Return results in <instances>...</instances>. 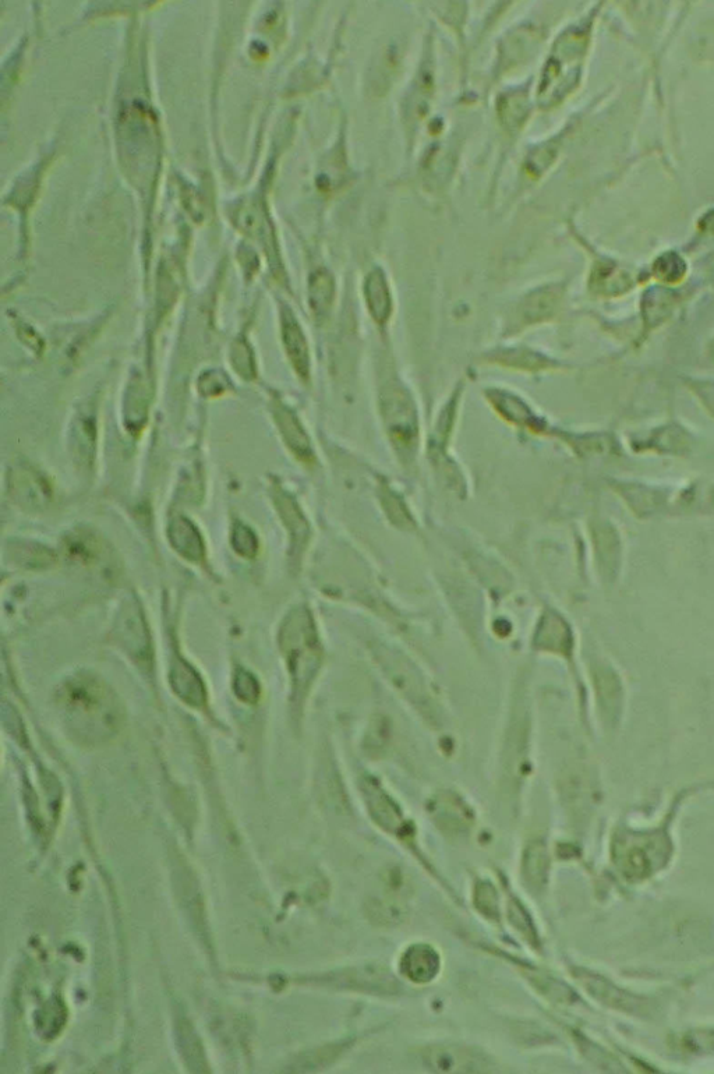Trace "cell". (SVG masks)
<instances>
[{"instance_id":"22","label":"cell","mask_w":714,"mask_h":1074,"mask_svg":"<svg viewBox=\"0 0 714 1074\" xmlns=\"http://www.w3.org/2000/svg\"><path fill=\"white\" fill-rule=\"evenodd\" d=\"M528 112L529 104L525 94L512 93L505 95L500 102L501 120H503L508 129H518L525 122Z\"/></svg>"},{"instance_id":"25","label":"cell","mask_w":714,"mask_h":1074,"mask_svg":"<svg viewBox=\"0 0 714 1074\" xmlns=\"http://www.w3.org/2000/svg\"><path fill=\"white\" fill-rule=\"evenodd\" d=\"M475 900L477 909L487 917L496 918V915H498V900L496 890L490 885V882L477 883Z\"/></svg>"},{"instance_id":"5","label":"cell","mask_w":714,"mask_h":1074,"mask_svg":"<svg viewBox=\"0 0 714 1074\" xmlns=\"http://www.w3.org/2000/svg\"><path fill=\"white\" fill-rule=\"evenodd\" d=\"M373 653L378 664L383 667L385 676L390 678L394 687L398 688V691L409 699V702L420 710L426 719H436V699H434L430 685L426 683L415 664L399 650L387 645L374 646Z\"/></svg>"},{"instance_id":"2","label":"cell","mask_w":714,"mask_h":1074,"mask_svg":"<svg viewBox=\"0 0 714 1074\" xmlns=\"http://www.w3.org/2000/svg\"><path fill=\"white\" fill-rule=\"evenodd\" d=\"M279 648L291 674L293 699L302 703L323 663V648L309 609L299 606L289 611L279 630Z\"/></svg>"},{"instance_id":"13","label":"cell","mask_w":714,"mask_h":1074,"mask_svg":"<svg viewBox=\"0 0 714 1074\" xmlns=\"http://www.w3.org/2000/svg\"><path fill=\"white\" fill-rule=\"evenodd\" d=\"M363 293L371 319L378 327H385L391 319L394 305H392L390 285L381 268H376L367 275Z\"/></svg>"},{"instance_id":"7","label":"cell","mask_w":714,"mask_h":1074,"mask_svg":"<svg viewBox=\"0 0 714 1074\" xmlns=\"http://www.w3.org/2000/svg\"><path fill=\"white\" fill-rule=\"evenodd\" d=\"M423 1065L436 1073H484L493 1070V1062L482 1051L462 1045H431L424 1048Z\"/></svg>"},{"instance_id":"26","label":"cell","mask_w":714,"mask_h":1074,"mask_svg":"<svg viewBox=\"0 0 714 1074\" xmlns=\"http://www.w3.org/2000/svg\"><path fill=\"white\" fill-rule=\"evenodd\" d=\"M685 272L684 261L675 254H666L656 263L657 277L666 282H675L682 278Z\"/></svg>"},{"instance_id":"20","label":"cell","mask_w":714,"mask_h":1074,"mask_svg":"<svg viewBox=\"0 0 714 1074\" xmlns=\"http://www.w3.org/2000/svg\"><path fill=\"white\" fill-rule=\"evenodd\" d=\"M309 296L311 310L317 319H324L335 298V282L330 272L318 270L311 275Z\"/></svg>"},{"instance_id":"27","label":"cell","mask_w":714,"mask_h":1074,"mask_svg":"<svg viewBox=\"0 0 714 1074\" xmlns=\"http://www.w3.org/2000/svg\"><path fill=\"white\" fill-rule=\"evenodd\" d=\"M554 160L553 148H539L529 158V171L535 175H542Z\"/></svg>"},{"instance_id":"9","label":"cell","mask_w":714,"mask_h":1074,"mask_svg":"<svg viewBox=\"0 0 714 1074\" xmlns=\"http://www.w3.org/2000/svg\"><path fill=\"white\" fill-rule=\"evenodd\" d=\"M335 982L348 991L364 992L374 995H397L401 985L397 978L385 967L377 964L349 967L335 974Z\"/></svg>"},{"instance_id":"14","label":"cell","mask_w":714,"mask_h":1074,"mask_svg":"<svg viewBox=\"0 0 714 1074\" xmlns=\"http://www.w3.org/2000/svg\"><path fill=\"white\" fill-rule=\"evenodd\" d=\"M169 681H171L175 694L187 705L197 709L205 706L207 692H205L203 680H201L199 673L185 660L179 659V657L173 660Z\"/></svg>"},{"instance_id":"3","label":"cell","mask_w":714,"mask_h":1074,"mask_svg":"<svg viewBox=\"0 0 714 1074\" xmlns=\"http://www.w3.org/2000/svg\"><path fill=\"white\" fill-rule=\"evenodd\" d=\"M590 41L589 24L568 28L558 38L544 67L539 101L543 107L560 104L578 87Z\"/></svg>"},{"instance_id":"4","label":"cell","mask_w":714,"mask_h":1074,"mask_svg":"<svg viewBox=\"0 0 714 1074\" xmlns=\"http://www.w3.org/2000/svg\"><path fill=\"white\" fill-rule=\"evenodd\" d=\"M381 419L392 447L405 465L412 464L419 448V412L415 399L399 378H384L378 395Z\"/></svg>"},{"instance_id":"12","label":"cell","mask_w":714,"mask_h":1074,"mask_svg":"<svg viewBox=\"0 0 714 1074\" xmlns=\"http://www.w3.org/2000/svg\"><path fill=\"white\" fill-rule=\"evenodd\" d=\"M486 397L498 415L512 425L526 427L533 433L542 429V423H540L542 420L537 419L536 413L530 408L528 402L523 401L518 395L510 391L491 388L486 392Z\"/></svg>"},{"instance_id":"11","label":"cell","mask_w":714,"mask_h":1074,"mask_svg":"<svg viewBox=\"0 0 714 1074\" xmlns=\"http://www.w3.org/2000/svg\"><path fill=\"white\" fill-rule=\"evenodd\" d=\"M399 968L413 984H429L440 973L441 957L433 946L419 943L405 950Z\"/></svg>"},{"instance_id":"21","label":"cell","mask_w":714,"mask_h":1074,"mask_svg":"<svg viewBox=\"0 0 714 1074\" xmlns=\"http://www.w3.org/2000/svg\"><path fill=\"white\" fill-rule=\"evenodd\" d=\"M546 847L540 842H532L526 847L523 856L522 874L532 889L542 888L547 876Z\"/></svg>"},{"instance_id":"17","label":"cell","mask_w":714,"mask_h":1074,"mask_svg":"<svg viewBox=\"0 0 714 1074\" xmlns=\"http://www.w3.org/2000/svg\"><path fill=\"white\" fill-rule=\"evenodd\" d=\"M169 540L179 554L193 563H201L205 549L203 537L196 526L185 518H178L169 526Z\"/></svg>"},{"instance_id":"16","label":"cell","mask_w":714,"mask_h":1074,"mask_svg":"<svg viewBox=\"0 0 714 1074\" xmlns=\"http://www.w3.org/2000/svg\"><path fill=\"white\" fill-rule=\"evenodd\" d=\"M275 418H277L282 436H284L286 444L289 445L293 454L300 461L306 462V464L313 462L314 458H316L314 457L313 445H311L309 436H307L305 429L300 425L293 412L289 411L286 406L279 404L278 408L275 409Z\"/></svg>"},{"instance_id":"1","label":"cell","mask_w":714,"mask_h":1074,"mask_svg":"<svg viewBox=\"0 0 714 1074\" xmlns=\"http://www.w3.org/2000/svg\"><path fill=\"white\" fill-rule=\"evenodd\" d=\"M60 720L73 740L101 745L118 736L125 710L115 691L93 673L73 674L56 691Z\"/></svg>"},{"instance_id":"6","label":"cell","mask_w":714,"mask_h":1074,"mask_svg":"<svg viewBox=\"0 0 714 1074\" xmlns=\"http://www.w3.org/2000/svg\"><path fill=\"white\" fill-rule=\"evenodd\" d=\"M113 638L137 664L146 667L153 662L150 634L143 610L136 599L127 600L120 609L113 628Z\"/></svg>"},{"instance_id":"19","label":"cell","mask_w":714,"mask_h":1074,"mask_svg":"<svg viewBox=\"0 0 714 1074\" xmlns=\"http://www.w3.org/2000/svg\"><path fill=\"white\" fill-rule=\"evenodd\" d=\"M277 501L282 518H284L289 531L292 533L293 547H295L296 550L295 553H300V551L305 549L307 542H309V524H307L306 518L303 517L298 504L295 503V500H293L288 493L279 490Z\"/></svg>"},{"instance_id":"8","label":"cell","mask_w":714,"mask_h":1074,"mask_svg":"<svg viewBox=\"0 0 714 1074\" xmlns=\"http://www.w3.org/2000/svg\"><path fill=\"white\" fill-rule=\"evenodd\" d=\"M561 298V289L553 285L530 292L512 312L505 335L519 334L532 325L551 319L557 313Z\"/></svg>"},{"instance_id":"10","label":"cell","mask_w":714,"mask_h":1074,"mask_svg":"<svg viewBox=\"0 0 714 1074\" xmlns=\"http://www.w3.org/2000/svg\"><path fill=\"white\" fill-rule=\"evenodd\" d=\"M360 787H362L364 801H366L370 815L373 816L377 825L399 837L408 835V822L405 821L397 803L385 793L383 787L371 777L363 779Z\"/></svg>"},{"instance_id":"18","label":"cell","mask_w":714,"mask_h":1074,"mask_svg":"<svg viewBox=\"0 0 714 1074\" xmlns=\"http://www.w3.org/2000/svg\"><path fill=\"white\" fill-rule=\"evenodd\" d=\"M487 360L491 363L511 367V369L525 370V372H536V370L549 369V367L553 366V362L543 356L542 353H537L528 348L501 349V351L490 353Z\"/></svg>"},{"instance_id":"23","label":"cell","mask_w":714,"mask_h":1074,"mask_svg":"<svg viewBox=\"0 0 714 1074\" xmlns=\"http://www.w3.org/2000/svg\"><path fill=\"white\" fill-rule=\"evenodd\" d=\"M233 691H235L236 697L240 701L246 703H257L258 699H260L261 691L257 678L243 669L236 671Z\"/></svg>"},{"instance_id":"15","label":"cell","mask_w":714,"mask_h":1074,"mask_svg":"<svg viewBox=\"0 0 714 1074\" xmlns=\"http://www.w3.org/2000/svg\"><path fill=\"white\" fill-rule=\"evenodd\" d=\"M282 338H284L286 352H288L293 369L300 378L307 380L310 377L309 345L298 320L293 317L292 313L286 312L282 316Z\"/></svg>"},{"instance_id":"24","label":"cell","mask_w":714,"mask_h":1074,"mask_svg":"<svg viewBox=\"0 0 714 1074\" xmlns=\"http://www.w3.org/2000/svg\"><path fill=\"white\" fill-rule=\"evenodd\" d=\"M232 546L240 556L252 558L256 556L258 550L257 536L254 535L252 529L238 524L233 529Z\"/></svg>"}]
</instances>
